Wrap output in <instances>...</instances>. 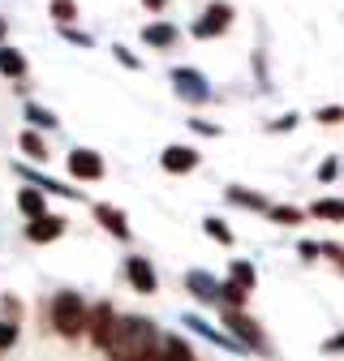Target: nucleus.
<instances>
[{
  "label": "nucleus",
  "instance_id": "f257e3e1",
  "mask_svg": "<svg viewBox=\"0 0 344 361\" xmlns=\"http://www.w3.org/2000/svg\"><path fill=\"white\" fill-rule=\"evenodd\" d=\"M155 348H159V340H155V331H151L147 319H116V331H112V340H108L104 353L112 361H138V357H147Z\"/></svg>",
  "mask_w": 344,
  "mask_h": 361
},
{
  "label": "nucleus",
  "instance_id": "f03ea898",
  "mask_svg": "<svg viewBox=\"0 0 344 361\" xmlns=\"http://www.w3.org/2000/svg\"><path fill=\"white\" fill-rule=\"evenodd\" d=\"M52 327L61 336H82L86 331V305L78 293H56L52 301Z\"/></svg>",
  "mask_w": 344,
  "mask_h": 361
},
{
  "label": "nucleus",
  "instance_id": "7ed1b4c3",
  "mask_svg": "<svg viewBox=\"0 0 344 361\" xmlns=\"http://www.w3.org/2000/svg\"><path fill=\"white\" fill-rule=\"evenodd\" d=\"M233 22V5H224V0H215V5H207V13L194 22V35L198 39H215V35H224Z\"/></svg>",
  "mask_w": 344,
  "mask_h": 361
},
{
  "label": "nucleus",
  "instance_id": "20e7f679",
  "mask_svg": "<svg viewBox=\"0 0 344 361\" xmlns=\"http://www.w3.org/2000/svg\"><path fill=\"white\" fill-rule=\"evenodd\" d=\"M86 331H91V340L99 348H108L112 331H116V310L112 305H95V310H86Z\"/></svg>",
  "mask_w": 344,
  "mask_h": 361
},
{
  "label": "nucleus",
  "instance_id": "39448f33",
  "mask_svg": "<svg viewBox=\"0 0 344 361\" xmlns=\"http://www.w3.org/2000/svg\"><path fill=\"white\" fill-rule=\"evenodd\" d=\"M69 172L78 180H99L104 176V159L95 151H69Z\"/></svg>",
  "mask_w": 344,
  "mask_h": 361
},
{
  "label": "nucleus",
  "instance_id": "423d86ee",
  "mask_svg": "<svg viewBox=\"0 0 344 361\" xmlns=\"http://www.w3.org/2000/svg\"><path fill=\"white\" fill-rule=\"evenodd\" d=\"M65 233V219H56V215H39L30 228H26V237L35 241V245H48V241H56Z\"/></svg>",
  "mask_w": 344,
  "mask_h": 361
},
{
  "label": "nucleus",
  "instance_id": "0eeeda50",
  "mask_svg": "<svg viewBox=\"0 0 344 361\" xmlns=\"http://www.w3.org/2000/svg\"><path fill=\"white\" fill-rule=\"evenodd\" d=\"M224 323L245 340V344H254V348H263V331H258V323L254 319H245L241 310H224Z\"/></svg>",
  "mask_w": 344,
  "mask_h": 361
},
{
  "label": "nucleus",
  "instance_id": "6e6552de",
  "mask_svg": "<svg viewBox=\"0 0 344 361\" xmlns=\"http://www.w3.org/2000/svg\"><path fill=\"white\" fill-rule=\"evenodd\" d=\"M172 82H177V90H181L185 99H207V78H202V73L177 69V73H172Z\"/></svg>",
  "mask_w": 344,
  "mask_h": 361
},
{
  "label": "nucleus",
  "instance_id": "1a4fd4ad",
  "mask_svg": "<svg viewBox=\"0 0 344 361\" xmlns=\"http://www.w3.org/2000/svg\"><path fill=\"white\" fill-rule=\"evenodd\" d=\"M125 271H129V284H134L138 293H155V271H151L147 258H129Z\"/></svg>",
  "mask_w": 344,
  "mask_h": 361
},
{
  "label": "nucleus",
  "instance_id": "9d476101",
  "mask_svg": "<svg viewBox=\"0 0 344 361\" xmlns=\"http://www.w3.org/2000/svg\"><path fill=\"white\" fill-rule=\"evenodd\" d=\"M159 159H164V172H190V168H198V151H190V147H168Z\"/></svg>",
  "mask_w": 344,
  "mask_h": 361
},
{
  "label": "nucleus",
  "instance_id": "9b49d317",
  "mask_svg": "<svg viewBox=\"0 0 344 361\" xmlns=\"http://www.w3.org/2000/svg\"><path fill=\"white\" fill-rule=\"evenodd\" d=\"M95 219H104V224H108V233H112V237H129V224H125V215H121L116 207L99 202V207H95Z\"/></svg>",
  "mask_w": 344,
  "mask_h": 361
},
{
  "label": "nucleus",
  "instance_id": "f8f14e48",
  "mask_svg": "<svg viewBox=\"0 0 344 361\" xmlns=\"http://www.w3.org/2000/svg\"><path fill=\"white\" fill-rule=\"evenodd\" d=\"M159 361H194V353H190V344H185V340L168 336V340L159 344Z\"/></svg>",
  "mask_w": 344,
  "mask_h": 361
},
{
  "label": "nucleus",
  "instance_id": "ddd939ff",
  "mask_svg": "<svg viewBox=\"0 0 344 361\" xmlns=\"http://www.w3.org/2000/svg\"><path fill=\"white\" fill-rule=\"evenodd\" d=\"M185 284H190V293H194V297H202V301L220 297V288L211 284V276H207V271H190V280H185Z\"/></svg>",
  "mask_w": 344,
  "mask_h": 361
},
{
  "label": "nucleus",
  "instance_id": "4468645a",
  "mask_svg": "<svg viewBox=\"0 0 344 361\" xmlns=\"http://www.w3.org/2000/svg\"><path fill=\"white\" fill-rule=\"evenodd\" d=\"M0 73H5V78L26 73V56H22L18 48H0Z\"/></svg>",
  "mask_w": 344,
  "mask_h": 361
},
{
  "label": "nucleus",
  "instance_id": "2eb2a0df",
  "mask_svg": "<svg viewBox=\"0 0 344 361\" xmlns=\"http://www.w3.org/2000/svg\"><path fill=\"white\" fill-rule=\"evenodd\" d=\"M310 215H319V219H344V198H319L310 207Z\"/></svg>",
  "mask_w": 344,
  "mask_h": 361
},
{
  "label": "nucleus",
  "instance_id": "dca6fc26",
  "mask_svg": "<svg viewBox=\"0 0 344 361\" xmlns=\"http://www.w3.org/2000/svg\"><path fill=\"white\" fill-rule=\"evenodd\" d=\"M142 39L151 43V48H168V43L177 39V30H172V26L164 22V26H147V30H142Z\"/></svg>",
  "mask_w": 344,
  "mask_h": 361
},
{
  "label": "nucleus",
  "instance_id": "f3484780",
  "mask_svg": "<svg viewBox=\"0 0 344 361\" xmlns=\"http://www.w3.org/2000/svg\"><path fill=\"white\" fill-rule=\"evenodd\" d=\"M18 207L39 219V215H43V194H39V190H22V194H18Z\"/></svg>",
  "mask_w": 344,
  "mask_h": 361
},
{
  "label": "nucleus",
  "instance_id": "a211bd4d",
  "mask_svg": "<svg viewBox=\"0 0 344 361\" xmlns=\"http://www.w3.org/2000/svg\"><path fill=\"white\" fill-rule=\"evenodd\" d=\"M228 284H237V288H254V267L250 262H233V276H228Z\"/></svg>",
  "mask_w": 344,
  "mask_h": 361
},
{
  "label": "nucleus",
  "instance_id": "6ab92c4d",
  "mask_svg": "<svg viewBox=\"0 0 344 361\" xmlns=\"http://www.w3.org/2000/svg\"><path fill=\"white\" fill-rule=\"evenodd\" d=\"M22 151L30 155V159H48V147H43V138H39V133H22Z\"/></svg>",
  "mask_w": 344,
  "mask_h": 361
},
{
  "label": "nucleus",
  "instance_id": "aec40b11",
  "mask_svg": "<svg viewBox=\"0 0 344 361\" xmlns=\"http://www.w3.org/2000/svg\"><path fill=\"white\" fill-rule=\"evenodd\" d=\"M267 215L276 224H301V215H306V211H297V207H267Z\"/></svg>",
  "mask_w": 344,
  "mask_h": 361
},
{
  "label": "nucleus",
  "instance_id": "412c9836",
  "mask_svg": "<svg viewBox=\"0 0 344 361\" xmlns=\"http://www.w3.org/2000/svg\"><path fill=\"white\" fill-rule=\"evenodd\" d=\"M207 233L220 241V245H233V228H224V219H215V215H211V219H207Z\"/></svg>",
  "mask_w": 344,
  "mask_h": 361
},
{
  "label": "nucleus",
  "instance_id": "4be33fe9",
  "mask_svg": "<svg viewBox=\"0 0 344 361\" xmlns=\"http://www.w3.org/2000/svg\"><path fill=\"white\" fill-rule=\"evenodd\" d=\"M228 198H233V202H245V207H263V211H267V198H258V194H250V190H241V185H233Z\"/></svg>",
  "mask_w": 344,
  "mask_h": 361
},
{
  "label": "nucleus",
  "instance_id": "5701e85b",
  "mask_svg": "<svg viewBox=\"0 0 344 361\" xmlns=\"http://www.w3.org/2000/svg\"><path fill=\"white\" fill-rule=\"evenodd\" d=\"M220 297H224V305H228V310H241V305H245V288H237V284H224V288H220Z\"/></svg>",
  "mask_w": 344,
  "mask_h": 361
},
{
  "label": "nucleus",
  "instance_id": "b1692460",
  "mask_svg": "<svg viewBox=\"0 0 344 361\" xmlns=\"http://www.w3.org/2000/svg\"><path fill=\"white\" fill-rule=\"evenodd\" d=\"M26 116H30L39 129H56V116H52L48 108H35V104H30V108H26Z\"/></svg>",
  "mask_w": 344,
  "mask_h": 361
},
{
  "label": "nucleus",
  "instance_id": "393cba45",
  "mask_svg": "<svg viewBox=\"0 0 344 361\" xmlns=\"http://www.w3.org/2000/svg\"><path fill=\"white\" fill-rule=\"evenodd\" d=\"M73 13H78V5L73 0H52V18L65 26V22H73Z\"/></svg>",
  "mask_w": 344,
  "mask_h": 361
},
{
  "label": "nucleus",
  "instance_id": "a878e982",
  "mask_svg": "<svg viewBox=\"0 0 344 361\" xmlns=\"http://www.w3.org/2000/svg\"><path fill=\"white\" fill-rule=\"evenodd\" d=\"M331 176H340V164H336V159H323V168H319V180H331Z\"/></svg>",
  "mask_w": 344,
  "mask_h": 361
},
{
  "label": "nucleus",
  "instance_id": "bb28decb",
  "mask_svg": "<svg viewBox=\"0 0 344 361\" xmlns=\"http://www.w3.org/2000/svg\"><path fill=\"white\" fill-rule=\"evenodd\" d=\"M319 121H323V125H336V121H344V108H323Z\"/></svg>",
  "mask_w": 344,
  "mask_h": 361
},
{
  "label": "nucleus",
  "instance_id": "cd10ccee",
  "mask_svg": "<svg viewBox=\"0 0 344 361\" xmlns=\"http://www.w3.org/2000/svg\"><path fill=\"white\" fill-rule=\"evenodd\" d=\"M18 340V327H9V323H0V348H9Z\"/></svg>",
  "mask_w": 344,
  "mask_h": 361
},
{
  "label": "nucleus",
  "instance_id": "c85d7f7f",
  "mask_svg": "<svg viewBox=\"0 0 344 361\" xmlns=\"http://www.w3.org/2000/svg\"><path fill=\"white\" fill-rule=\"evenodd\" d=\"M142 5H147V9H151V13H159V9H164V5H168V0H142Z\"/></svg>",
  "mask_w": 344,
  "mask_h": 361
},
{
  "label": "nucleus",
  "instance_id": "c756f323",
  "mask_svg": "<svg viewBox=\"0 0 344 361\" xmlns=\"http://www.w3.org/2000/svg\"><path fill=\"white\" fill-rule=\"evenodd\" d=\"M138 361H159V348H155V353H147V357H138Z\"/></svg>",
  "mask_w": 344,
  "mask_h": 361
},
{
  "label": "nucleus",
  "instance_id": "7c9ffc66",
  "mask_svg": "<svg viewBox=\"0 0 344 361\" xmlns=\"http://www.w3.org/2000/svg\"><path fill=\"white\" fill-rule=\"evenodd\" d=\"M0 39H5V22H0Z\"/></svg>",
  "mask_w": 344,
  "mask_h": 361
},
{
  "label": "nucleus",
  "instance_id": "2f4dec72",
  "mask_svg": "<svg viewBox=\"0 0 344 361\" xmlns=\"http://www.w3.org/2000/svg\"><path fill=\"white\" fill-rule=\"evenodd\" d=\"M340 267H344V250H340Z\"/></svg>",
  "mask_w": 344,
  "mask_h": 361
}]
</instances>
